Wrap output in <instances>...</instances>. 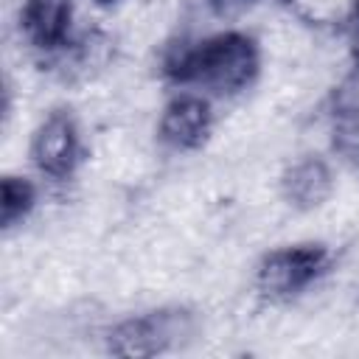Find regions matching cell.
Instances as JSON below:
<instances>
[{
    "label": "cell",
    "instance_id": "6da1fadb",
    "mask_svg": "<svg viewBox=\"0 0 359 359\" xmlns=\"http://www.w3.org/2000/svg\"><path fill=\"white\" fill-rule=\"evenodd\" d=\"M261 70V53L252 36L227 31L208 36L191 48H180L165 59V76L177 84H199L213 93L247 90Z\"/></svg>",
    "mask_w": 359,
    "mask_h": 359
},
{
    "label": "cell",
    "instance_id": "7a4b0ae2",
    "mask_svg": "<svg viewBox=\"0 0 359 359\" xmlns=\"http://www.w3.org/2000/svg\"><path fill=\"white\" fill-rule=\"evenodd\" d=\"M196 331L188 309H151L118 323L107 334V351L115 356H160L182 348Z\"/></svg>",
    "mask_w": 359,
    "mask_h": 359
},
{
    "label": "cell",
    "instance_id": "3957f363",
    "mask_svg": "<svg viewBox=\"0 0 359 359\" xmlns=\"http://www.w3.org/2000/svg\"><path fill=\"white\" fill-rule=\"evenodd\" d=\"M328 266L331 250L325 244H289L264 255L255 283L269 300H292L320 280Z\"/></svg>",
    "mask_w": 359,
    "mask_h": 359
},
{
    "label": "cell",
    "instance_id": "277c9868",
    "mask_svg": "<svg viewBox=\"0 0 359 359\" xmlns=\"http://www.w3.org/2000/svg\"><path fill=\"white\" fill-rule=\"evenodd\" d=\"M31 157L36 168L53 180H67L81 163L79 123L70 109H53L31 137Z\"/></svg>",
    "mask_w": 359,
    "mask_h": 359
},
{
    "label": "cell",
    "instance_id": "5b68a950",
    "mask_svg": "<svg viewBox=\"0 0 359 359\" xmlns=\"http://www.w3.org/2000/svg\"><path fill=\"white\" fill-rule=\"evenodd\" d=\"M20 25L28 42L42 53H65L70 45H76L70 0H25Z\"/></svg>",
    "mask_w": 359,
    "mask_h": 359
},
{
    "label": "cell",
    "instance_id": "8992f818",
    "mask_svg": "<svg viewBox=\"0 0 359 359\" xmlns=\"http://www.w3.org/2000/svg\"><path fill=\"white\" fill-rule=\"evenodd\" d=\"M213 126L210 104L199 95H177L165 104L160 118V140L174 151H194L199 149Z\"/></svg>",
    "mask_w": 359,
    "mask_h": 359
},
{
    "label": "cell",
    "instance_id": "52a82bcc",
    "mask_svg": "<svg viewBox=\"0 0 359 359\" xmlns=\"http://www.w3.org/2000/svg\"><path fill=\"white\" fill-rule=\"evenodd\" d=\"M331 140L337 154L359 171V65L334 90L331 101Z\"/></svg>",
    "mask_w": 359,
    "mask_h": 359
},
{
    "label": "cell",
    "instance_id": "ba28073f",
    "mask_svg": "<svg viewBox=\"0 0 359 359\" xmlns=\"http://www.w3.org/2000/svg\"><path fill=\"white\" fill-rule=\"evenodd\" d=\"M331 188H334L331 168L320 157H303V160L292 163L280 180L283 199L297 210L320 208L331 196Z\"/></svg>",
    "mask_w": 359,
    "mask_h": 359
},
{
    "label": "cell",
    "instance_id": "9c48e42d",
    "mask_svg": "<svg viewBox=\"0 0 359 359\" xmlns=\"http://www.w3.org/2000/svg\"><path fill=\"white\" fill-rule=\"evenodd\" d=\"M34 199H36V191L28 180L14 177V174L3 177V185H0V224L6 230L20 224L31 213Z\"/></svg>",
    "mask_w": 359,
    "mask_h": 359
},
{
    "label": "cell",
    "instance_id": "30bf717a",
    "mask_svg": "<svg viewBox=\"0 0 359 359\" xmlns=\"http://www.w3.org/2000/svg\"><path fill=\"white\" fill-rule=\"evenodd\" d=\"M208 3H210V8L219 11V14H233V11H241V8L252 6L255 0H208Z\"/></svg>",
    "mask_w": 359,
    "mask_h": 359
},
{
    "label": "cell",
    "instance_id": "8fae6325",
    "mask_svg": "<svg viewBox=\"0 0 359 359\" xmlns=\"http://www.w3.org/2000/svg\"><path fill=\"white\" fill-rule=\"evenodd\" d=\"M98 3H104V6H109V3H118V0H98Z\"/></svg>",
    "mask_w": 359,
    "mask_h": 359
},
{
    "label": "cell",
    "instance_id": "7c38bea8",
    "mask_svg": "<svg viewBox=\"0 0 359 359\" xmlns=\"http://www.w3.org/2000/svg\"><path fill=\"white\" fill-rule=\"evenodd\" d=\"M356 8H359V0H356Z\"/></svg>",
    "mask_w": 359,
    "mask_h": 359
}]
</instances>
